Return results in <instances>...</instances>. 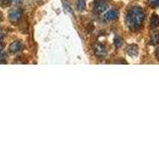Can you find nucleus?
<instances>
[{"mask_svg": "<svg viewBox=\"0 0 159 149\" xmlns=\"http://www.w3.org/2000/svg\"><path fill=\"white\" fill-rule=\"evenodd\" d=\"M144 20V12L141 7H132L126 15V25L132 31H137L141 27Z\"/></svg>", "mask_w": 159, "mask_h": 149, "instance_id": "1", "label": "nucleus"}, {"mask_svg": "<svg viewBox=\"0 0 159 149\" xmlns=\"http://www.w3.org/2000/svg\"><path fill=\"white\" fill-rule=\"evenodd\" d=\"M107 9V4L106 0H94L93 3V10L98 14H101L104 12Z\"/></svg>", "mask_w": 159, "mask_h": 149, "instance_id": "2", "label": "nucleus"}, {"mask_svg": "<svg viewBox=\"0 0 159 149\" xmlns=\"http://www.w3.org/2000/svg\"><path fill=\"white\" fill-rule=\"evenodd\" d=\"M9 21L12 23H17L20 21V19L22 18V11L19 9H13L12 11H10L8 14Z\"/></svg>", "mask_w": 159, "mask_h": 149, "instance_id": "3", "label": "nucleus"}, {"mask_svg": "<svg viewBox=\"0 0 159 149\" xmlns=\"http://www.w3.org/2000/svg\"><path fill=\"white\" fill-rule=\"evenodd\" d=\"M93 52H94V55H96L97 57H99V58H102L107 55V48L103 46L102 44H96L93 47Z\"/></svg>", "mask_w": 159, "mask_h": 149, "instance_id": "4", "label": "nucleus"}, {"mask_svg": "<svg viewBox=\"0 0 159 149\" xmlns=\"http://www.w3.org/2000/svg\"><path fill=\"white\" fill-rule=\"evenodd\" d=\"M23 50V44L21 41H14L11 45L9 46V51L12 54H17L19 52H21Z\"/></svg>", "mask_w": 159, "mask_h": 149, "instance_id": "5", "label": "nucleus"}, {"mask_svg": "<svg viewBox=\"0 0 159 149\" xmlns=\"http://www.w3.org/2000/svg\"><path fill=\"white\" fill-rule=\"evenodd\" d=\"M117 15H118L117 10L111 9V10H108L106 14H104V19H106L107 21H112V20L117 18Z\"/></svg>", "mask_w": 159, "mask_h": 149, "instance_id": "6", "label": "nucleus"}, {"mask_svg": "<svg viewBox=\"0 0 159 149\" xmlns=\"http://www.w3.org/2000/svg\"><path fill=\"white\" fill-rule=\"evenodd\" d=\"M126 53L129 55V56L135 57L138 55V47L134 44L129 45V46H127V48H126Z\"/></svg>", "mask_w": 159, "mask_h": 149, "instance_id": "7", "label": "nucleus"}, {"mask_svg": "<svg viewBox=\"0 0 159 149\" xmlns=\"http://www.w3.org/2000/svg\"><path fill=\"white\" fill-rule=\"evenodd\" d=\"M150 26L151 28H156L159 26V16L157 14H152L150 18Z\"/></svg>", "mask_w": 159, "mask_h": 149, "instance_id": "8", "label": "nucleus"}, {"mask_svg": "<svg viewBox=\"0 0 159 149\" xmlns=\"http://www.w3.org/2000/svg\"><path fill=\"white\" fill-rule=\"evenodd\" d=\"M150 43L152 45H156L159 43V31L157 32H154L151 35V38H150Z\"/></svg>", "mask_w": 159, "mask_h": 149, "instance_id": "9", "label": "nucleus"}, {"mask_svg": "<svg viewBox=\"0 0 159 149\" xmlns=\"http://www.w3.org/2000/svg\"><path fill=\"white\" fill-rule=\"evenodd\" d=\"M77 9L79 11H84V9H86V2L84 1V0H79L77 2Z\"/></svg>", "mask_w": 159, "mask_h": 149, "instance_id": "10", "label": "nucleus"}, {"mask_svg": "<svg viewBox=\"0 0 159 149\" xmlns=\"http://www.w3.org/2000/svg\"><path fill=\"white\" fill-rule=\"evenodd\" d=\"M122 44H123V41L120 37L116 36V38H114V46H116V48H120L122 46Z\"/></svg>", "mask_w": 159, "mask_h": 149, "instance_id": "11", "label": "nucleus"}, {"mask_svg": "<svg viewBox=\"0 0 159 149\" xmlns=\"http://www.w3.org/2000/svg\"><path fill=\"white\" fill-rule=\"evenodd\" d=\"M148 4L151 7H158L159 6V0H148Z\"/></svg>", "mask_w": 159, "mask_h": 149, "instance_id": "12", "label": "nucleus"}, {"mask_svg": "<svg viewBox=\"0 0 159 149\" xmlns=\"http://www.w3.org/2000/svg\"><path fill=\"white\" fill-rule=\"evenodd\" d=\"M13 1L14 0H1V4L3 3L4 6H8V5H10Z\"/></svg>", "mask_w": 159, "mask_h": 149, "instance_id": "13", "label": "nucleus"}, {"mask_svg": "<svg viewBox=\"0 0 159 149\" xmlns=\"http://www.w3.org/2000/svg\"><path fill=\"white\" fill-rule=\"evenodd\" d=\"M154 54H155V58L158 60V61H159V47L158 48H156V50H155V53H154Z\"/></svg>", "mask_w": 159, "mask_h": 149, "instance_id": "14", "label": "nucleus"}, {"mask_svg": "<svg viewBox=\"0 0 159 149\" xmlns=\"http://www.w3.org/2000/svg\"><path fill=\"white\" fill-rule=\"evenodd\" d=\"M2 36H3V32H2V30L0 29V39L2 38Z\"/></svg>", "mask_w": 159, "mask_h": 149, "instance_id": "15", "label": "nucleus"}, {"mask_svg": "<svg viewBox=\"0 0 159 149\" xmlns=\"http://www.w3.org/2000/svg\"><path fill=\"white\" fill-rule=\"evenodd\" d=\"M2 19H3V16H2V14H1V13H0V22H1V21H2Z\"/></svg>", "mask_w": 159, "mask_h": 149, "instance_id": "16", "label": "nucleus"}]
</instances>
